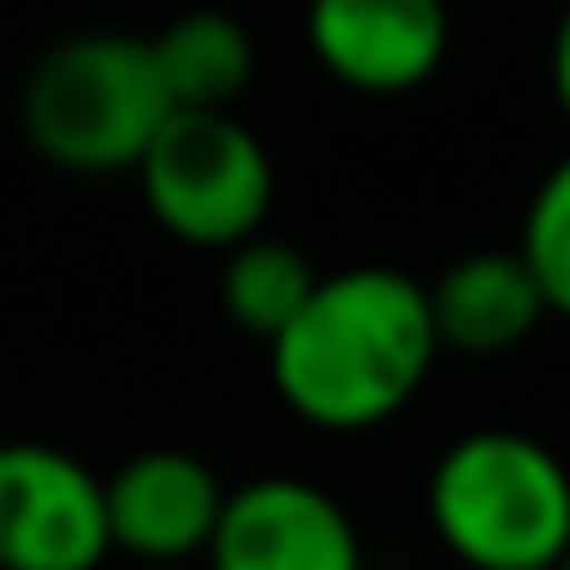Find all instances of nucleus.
<instances>
[{"label": "nucleus", "instance_id": "1a4fd4ad", "mask_svg": "<svg viewBox=\"0 0 570 570\" xmlns=\"http://www.w3.org/2000/svg\"><path fill=\"white\" fill-rule=\"evenodd\" d=\"M423 301H430L435 344L454 350V356H509L546 320V301L515 246H484L454 258L435 283H423Z\"/></svg>", "mask_w": 570, "mask_h": 570}, {"label": "nucleus", "instance_id": "ddd939ff", "mask_svg": "<svg viewBox=\"0 0 570 570\" xmlns=\"http://www.w3.org/2000/svg\"><path fill=\"white\" fill-rule=\"evenodd\" d=\"M552 99H558V111H564V124H570V7L552 26Z\"/></svg>", "mask_w": 570, "mask_h": 570}, {"label": "nucleus", "instance_id": "4468645a", "mask_svg": "<svg viewBox=\"0 0 570 570\" xmlns=\"http://www.w3.org/2000/svg\"><path fill=\"white\" fill-rule=\"evenodd\" d=\"M552 570H570V546H564V552H558V564Z\"/></svg>", "mask_w": 570, "mask_h": 570}, {"label": "nucleus", "instance_id": "2eb2a0df", "mask_svg": "<svg viewBox=\"0 0 570 570\" xmlns=\"http://www.w3.org/2000/svg\"><path fill=\"white\" fill-rule=\"evenodd\" d=\"M448 7H460V0H448Z\"/></svg>", "mask_w": 570, "mask_h": 570}, {"label": "nucleus", "instance_id": "9d476101", "mask_svg": "<svg viewBox=\"0 0 570 570\" xmlns=\"http://www.w3.org/2000/svg\"><path fill=\"white\" fill-rule=\"evenodd\" d=\"M148 56L173 111H234L258 75V43L222 7L178 13L160 38H148Z\"/></svg>", "mask_w": 570, "mask_h": 570}, {"label": "nucleus", "instance_id": "39448f33", "mask_svg": "<svg viewBox=\"0 0 570 570\" xmlns=\"http://www.w3.org/2000/svg\"><path fill=\"white\" fill-rule=\"evenodd\" d=\"M105 479L50 442H0V570H99Z\"/></svg>", "mask_w": 570, "mask_h": 570}, {"label": "nucleus", "instance_id": "6e6552de", "mask_svg": "<svg viewBox=\"0 0 570 570\" xmlns=\"http://www.w3.org/2000/svg\"><path fill=\"white\" fill-rule=\"evenodd\" d=\"M227 484L190 448H141L105 479V528L111 552L141 564H190L209 552Z\"/></svg>", "mask_w": 570, "mask_h": 570}, {"label": "nucleus", "instance_id": "423d86ee", "mask_svg": "<svg viewBox=\"0 0 570 570\" xmlns=\"http://www.w3.org/2000/svg\"><path fill=\"white\" fill-rule=\"evenodd\" d=\"M454 43L448 0H307V50L337 87L399 99L442 75Z\"/></svg>", "mask_w": 570, "mask_h": 570}, {"label": "nucleus", "instance_id": "f257e3e1", "mask_svg": "<svg viewBox=\"0 0 570 570\" xmlns=\"http://www.w3.org/2000/svg\"><path fill=\"white\" fill-rule=\"evenodd\" d=\"M264 350H271L276 399L325 435H362L393 423L423 393L442 356L423 283L393 264L320 276L295 320Z\"/></svg>", "mask_w": 570, "mask_h": 570}, {"label": "nucleus", "instance_id": "f8f14e48", "mask_svg": "<svg viewBox=\"0 0 570 570\" xmlns=\"http://www.w3.org/2000/svg\"><path fill=\"white\" fill-rule=\"evenodd\" d=\"M515 252H521V264H528L533 288H540L546 313L570 320V154L533 185Z\"/></svg>", "mask_w": 570, "mask_h": 570}, {"label": "nucleus", "instance_id": "f03ea898", "mask_svg": "<svg viewBox=\"0 0 570 570\" xmlns=\"http://www.w3.org/2000/svg\"><path fill=\"white\" fill-rule=\"evenodd\" d=\"M423 515L460 570H552L570 546V466L528 430H466L435 454Z\"/></svg>", "mask_w": 570, "mask_h": 570}, {"label": "nucleus", "instance_id": "7ed1b4c3", "mask_svg": "<svg viewBox=\"0 0 570 570\" xmlns=\"http://www.w3.org/2000/svg\"><path fill=\"white\" fill-rule=\"evenodd\" d=\"M166 111L173 99L154 75L148 38L129 31H75L50 43L19 87V129L31 154L75 178L136 173Z\"/></svg>", "mask_w": 570, "mask_h": 570}, {"label": "nucleus", "instance_id": "20e7f679", "mask_svg": "<svg viewBox=\"0 0 570 570\" xmlns=\"http://www.w3.org/2000/svg\"><path fill=\"white\" fill-rule=\"evenodd\" d=\"M136 185L160 234L197 252H227L264 234L276 166L258 129H246L234 111H166L136 160Z\"/></svg>", "mask_w": 570, "mask_h": 570}, {"label": "nucleus", "instance_id": "0eeeda50", "mask_svg": "<svg viewBox=\"0 0 570 570\" xmlns=\"http://www.w3.org/2000/svg\"><path fill=\"white\" fill-rule=\"evenodd\" d=\"M203 558L209 570H362V540L332 491L295 472H264L222 497Z\"/></svg>", "mask_w": 570, "mask_h": 570}, {"label": "nucleus", "instance_id": "9b49d317", "mask_svg": "<svg viewBox=\"0 0 570 570\" xmlns=\"http://www.w3.org/2000/svg\"><path fill=\"white\" fill-rule=\"evenodd\" d=\"M313 283H320V271L307 264L301 246L271 239V234H252V239H239V246H227L222 307H227V320H234L246 337L271 344V337L295 320V307L307 301Z\"/></svg>", "mask_w": 570, "mask_h": 570}]
</instances>
